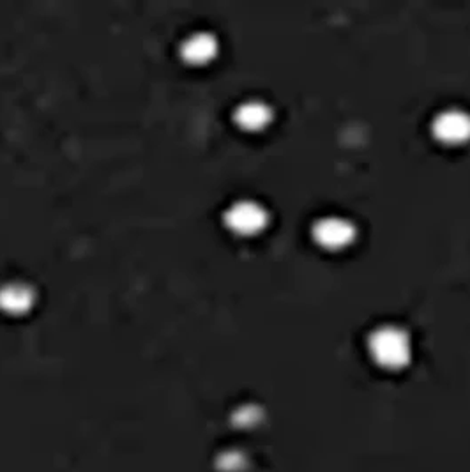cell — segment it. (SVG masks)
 <instances>
[{
    "label": "cell",
    "mask_w": 470,
    "mask_h": 472,
    "mask_svg": "<svg viewBox=\"0 0 470 472\" xmlns=\"http://www.w3.org/2000/svg\"><path fill=\"white\" fill-rule=\"evenodd\" d=\"M369 352L382 366L398 368L410 358V340L399 327H379L369 336Z\"/></svg>",
    "instance_id": "cell-1"
},
{
    "label": "cell",
    "mask_w": 470,
    "mask_h": 472,
    "mask_svg": "<svg viewBox=\"0 0 470 472\" xmlns=\"http://www.w3.org/2000/svg\"><path fill=\"white\" fill-rule=\"evenodd\" d=\"M435 139L456 146L470 140V113L467 110L446 109L438 111L432 120Z\"/></svg>",
    "instance_id": "cell-2"
},
{
    "label": "cell",
    "mask_w": 470,
    "mask_h": 472,
    "mask_svg": "<svg viewBox=\"0 0 470 472\" xmlns=\"http://www.w3.org/2000/svg\"><path fill=\"white\" fill-rule=\"evenodd\" d=\"M356 237L352 221L341 217H324L313 225V239L326 250H341Z\"/></svg>",
    "instance_id": "cell-3"
},
{
    "label": "cell",
    "mask_w": 470,
    "mask_h": 472,
    "mask_svg": "<svg viewBox=\"0 0 470 472\" xmlns=\"http://www.w3.org/2000/svg\"><path fill=\"white\" fill-rule=\"evenodd\" d=\"M225 221L230 230L241 236H254L267 223L265 209L254 200H239L228 207Z\"/></svg>",
    "instance_id": "cell-4"
},
{
    "label": "cell",
    "mask_w": 470,
    "mask_h": 472,
    "mask_svg": "<svg viewBox=\"0 0 470 472\" xmlns=\"http://www.w3.org/2000/svg\"><path fill=\"white\" fill-rule=\"evenodd\" d=\"M217 52V41L207 33H197L182 43V55L193 64L209 63Z\"/></svg>",
    "instance_id": "cell-5"
},
{
    "label": "cell",
    "mask_w": 470,
    "mask_h": 472,
    "mask_svg": "<svg viewBox=\"0 0 470 472\" xmlns=\"http://www.w3.org/2000/svg\"><path fill=\"white\" fill-rule=\"evenodd\" d=\"M33 292L24 284H7L0 289V308L7 313H22L33 304Z\"/></svg>",
    "instance_id": "cell-6"
},
{
    "label": "cell",
    "mask_w": 470,
    "mask_h": 472,
    "mask_svg": "<svg viewBox=\"0 0 470 472\" xmlns=\"http://www.w3.org/2000/svg\"><path fill=\"white\" fill-rule=\"evenodd\" d=\"M235 119H237V122L245 128V130H262V128H265L267 124H269V120H271V110L269 107L265 105V103H262V101H256V100H252V101H246V103H243L237 111H235Z\"/></svg>",
    "instance_id": "cell-7"
}]
</instances>
